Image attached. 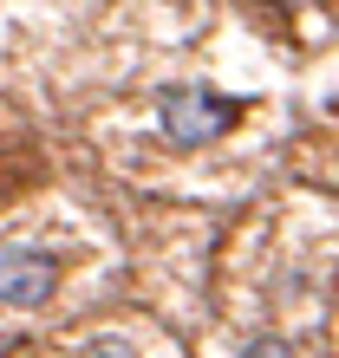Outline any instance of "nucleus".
<instances>
[{
  "mask_svg": "<svg viewBox=\"0 0 339 358\" xmlns=\"http://www.w3.org/2000/svg\"><path fill=\"white\" fill-rule=\"evenodd\" d=\"M242 104H228L216 92H202V85H170L157 98V124H163V137L177 143V150H202V143H216L228 124H235Z\"/></svg>",
  "mask_w": 339,
  "mask_h": 358,
  "instance_id": "nucleus-1",
  "label": "nucleus"
},
{
  "mask_svg": "<svg viewBox=\"0 0 339 358\" xmlns=\"http://www.w3.org/2000/svg\"><path fill=\"white\" fill-rule=\"evenodd\" d=\"M59 287V261L39 255V248H0V306L13 313H33L46 306Z\"/></svg>",
  "mask_w": 339,
  "mask_h": 358,
  "instance_id": "nucleus-2",
  "label": "nucleus"
},
{
  "mask_svg": "<svg viewBox=\"0 0 339 358\" xmlns=\"http://www.w3.org/2000/svg\"><path fill=\"white\" fill-rule=\"evenodd\" d=\"M78 358H137V352L124 345V339H111V332H98V339H85V345H78Z\"/></svg>",
  "mask_w": 339,
  "mask_h": 358,
  "instance_id": "nucleus-3",
  "label": "nucleus"
},
{
  "mask_svg": "<svg viewBox=\"0 0 339 358\" xmlns=\"http://www.w3.org/2000/svg\"><path fill=\"white\" fill-rule=\"evenodd\" d=\"M242 358H300V352H293L287 339H274V332H268V339H254V345H248Z\"/></svg>",
  "mask_w": 339,
  "mask_h": 358,
  "instance_id": "nucleus-4",
  "label": "nucleus"
}]
</instances>
